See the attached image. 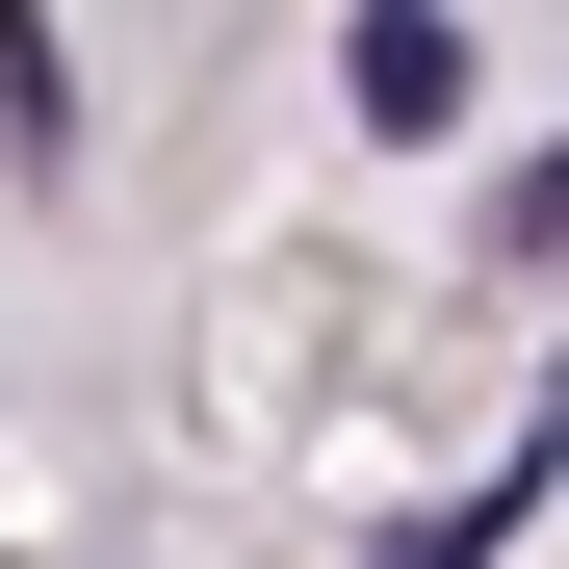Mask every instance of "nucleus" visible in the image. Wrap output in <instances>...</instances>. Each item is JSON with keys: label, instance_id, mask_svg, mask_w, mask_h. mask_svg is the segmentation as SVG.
Returning <instances> with one entry per match:
<instances>
[{"label": "nucleus", "instance_id": "1", "mask_svg": "<svg viewBox=\"0 0 569 569\" xmlns=\"http://www.w3.org/2000/svg\"><path fill=\"white\" fill-rule=\"evenodd\" d=\"M337 104L362 130H466V27H440V0H362V27H337Z\"/></svg>", "mask_w": 569, "mask_h": 569}, {"label": "nucleus", "instance_id": "2", "mask_svg": "<svg viewBox=\"0 0 569 569\" xmlns=\"http://www.w3.org/2000/svg\"><path fill=\"white\" fill-rule=\"evenodd\" d=\"M0 156H27V181L78 156V52H52V0H0Z\"/></svg>", "mask_w": 569, "mask_h": 569}]
</instances>
